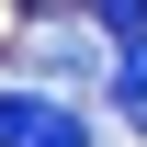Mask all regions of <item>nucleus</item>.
Instances as JSON below:
<instances>
[{"label": "nucleus", "instance_id": "obj_2", "mask_svg": "<svg viewBox=\"0 0 147 147\" xmlns=\"http://www.w3.org/2000/svg\"><path fill=\"white\" fill-rule=\"evenodd\" d=\"M23 45H34V68L57 79V91H91V79H113V34H102V23H79V11H45Z\"/></svg>", "mask_w": 147, "mask_h": 147}, {"label": "nucleus", "instance_id": "obj_3", "mask_svg": "<svg viewBox=\"0 0 147 147\" xmlns=\"http://www.w3.org/2000/svg\"><path fill=\"white\" fill-rule=\"evenodd\" d=\"M113 91H147V23L113 34V79H102V102H113Z\"/></svg>", "mask_w": 147, "mask_h": 147}, {"label": "nucleus", "instance_id": "obj_1", "mask_svg": "<svg viewBox=\"0 0 147 147\" xmlns=\"http://www.w3.org/2000/svg\"><path fill=\"white\" fill-rule=\"evenodd\" d=\"M0 147H91V102L57 79H11L0 91Z\"/></svg>", "mask_w": 147, "mask_h": 147}]
</instances>
